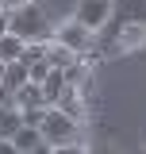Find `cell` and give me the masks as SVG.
I'll use <instances>...</instances> for the list:
<instances>
[{"instance_id": "cell-1", "label": "cell", "mask_w": 146, "mask_h": 154, "mask_svg": "<svg viewBox=\"0 0 146 154\" xmlns=\"http://www.w3.org/2000/svg\"><path fill=\"white\" fill-rule=\"evenodd\" d=\"M8 23H12V35L23 38V42H54V27L58 23H50L46 8L38 0H27L23 8H16L8 16Z\"/></svg>"}, {"instance_id": "cell-17", "label": "cell", "mask_w": 146, "mask_h": 154, "mask_svg": "<svg viewBox=\"0 0 146 154\" xmlns=\"http://www.w3.org/2000/svg\"><path fill=\"white\" fill-rule=\"evenodd\" d=\"M12 35V23H8V12H0V38Z\"/></svg>"}, {"instance_id": "cell-4", "label": "cell", "mask_w": 146, "mask_h": 154, "mask_svg": "<svg viewBox=\"0 0 146 154\" xmlns=\"http://www.w3.org/2000/svg\"><path fill=\"white\" fill-rule=\"evenodd\" d=\"M73 19H77V23H85L92 35H100V31L111 23V0H77Z\"/></svg>"}, {"instance_id": "cell-7", "label": "cell", "mask_w": 146, "mask_h": 154, "mask_svg": "<svg viewBox=\"0 0 146 154\" xmlns=\"http://www.w3.org/2000/svg\"><path fill=\"white\" fill-rule=\"evenodd\" d=\"M58 112H65L69 119H77V123H85V112H89V96L81 93V89H65L62 93V100L54 104Z\"/></svg>"}, {"instance_id": "cell-18", "label": "cell", "mask_w": 146, "mask_h": 154, "mask_svg": "<svg viewBox=\"0 0 146 154\" xmlns=\"http://www.w3.org/2000/svg\"><path fill=\"white\" fill-rule=\"evenodd\" d=\"M0 154H19V150L12 146V143H0Z\"/></svg>"}, {"instance_id": "cell-11", "label": "cell", "mask_w": 146, "mask_h": 154, "mask_svg": "<svg viewBox=\"0 0 146 154\" xmlns=\"http://www.w3.org/2000/svg\"><path fill=\"white\" fill-rule=\"evenodd\" d=\"M42 143H46V139H42V131H38V127H27V123H23V127L16 131V139H12V146H16L19 154H31V150H38Z\"/></svg>"}, {"instance_id": "cell-15", "label": "cell", "mask_w": 146, "mask_h": 154, "mask_svg": "<svg viewBox=\"0 0 146 154\" xmlns=\"http://www.w3.org/2000/svg\"><path fill=\"white\" fill-rule=\"evenodd\" d=\"M54 154H89L85 143H73V146H54Z\"/></svg>"}, {"instance_id": "cell-19", "label": "cell", "mask_w": 146, "mask_h": 154, "mask_svg": "<svg viewBox=\"0 0 146 154\" xmlns=\"http://www.w3.org/2000/svg\"><path fill=\"white\" fill-rule=\"evenodd\" d=\"M31 154H54V146H46V143H42V146H38V150H31Z\"/></svg>"}, {"instance_id": "cell-8", "label": "cell", "mask_w": 146, "mask_h": 154, "mask_svg": "<svg viewBox=\"0 0 146 154\" xmlns=\"http://www.w3.org/2000/svg\"><path fill=\"white\" fill-rule=\"evenodd\" d=\"M142 42H146V27H123L104 54H123V50H135V46H142Z\"/></svg>"}, {"instance_id": "cell-3", "label": "cell", "mask_w": 146, "mask_h": 154, "mask_svg": "<svg viewBox=\"0 0 146 154\" xmlns=\"http://www.w3.org/2000/svg\"><path fill=\"white\" fill-rule=\"evenodd\" d=\"M54 42H58V46H65L69 54L85 58V54L92 50V46H96V35H92L85 23H77V19L69 16V19H62V23L54 27Z\"/></svg>"}, {"instance_id": "cell-5", "label": "cell", "mask_w": 146, "mask_h": 154, "mask_svg": "<svg viewBox=\"0 0 146 154\" xmlns=\"http://www.w3.org/2000/svg\"><path fill=\"white\" fill-rule=\"evenodd\" d=\"M111 23L123 27H146V0H111Z\"/></svg>"}, {"instance_id": "cell-13", "label": "cell", "mask_w": 146, "mask_h": 154, "mask_svg": "<svg viewBox=\"0 0 146 154\" xmlns=\"http://www.w3.org/2000/svg\"><path fill=\"white\" fill-rule=\"evenodd\" d=\"M65 89H69V85H65V77H62V69H54V73H50L46 81H42V96H46V104L54 108L58 100H62V93H65Z\"/></svg>"}, {"instance_id": "cell-12", "label": "cell", "mask_w": 146, "mask_h": 154, "mask_svg": "<svg viewBox=\"0 0 146 154\" xmlns=\"http://www.w3.org/2000/svg\"><path fill=\"white\" fill-rule=\"evenodd\" d=\"M23 50H27L23 38H16V35H4V38H0V62H4V66L23 62Z\"/></svg>"}, {"instance_id": "cell-10", "label": "cell", "mask_w": 146, "mask_h": 154, "mask_svg": "<svg viewBox=\"0 0 146 154\" xmlns=\"http://www.w3.org/2000/svg\"><path fill=\"white\" fill-rule=\"evenodd\" d=\"M23 85H31V66H27V62H12V66H8V73H4V89L16 96Z\"/></svg>"}, {"instance_id": "cell-16", "label": "cell", "mask_w": 146, "mask_h": 154, "mask_svg": "<svg viewBox=\"0 0 146 154\" xmlns=\"http://www.w3.org/2000/svg\"><path fill=\"white\" fill-rule=\"evenodd\" d=\"M23 4H27V0H0V12H8V16H12L16 8H23Z\"/></svg>"}, {"instance_id": "cell-6", "label": "cell", "mask_w": 146, "mask_h": 154, "mask_svg": "<svg viewBox=\"0 0 146 154\" xmlns=\"http://www.w3.org/2000/svg\"><path fill=\"white\" fill-rule=\"evenodd\" d=\"M12 104H16L19 112H46V108H50V104H46V96H42V85H35V81H31V85H23V89L12 96Z\"/></svg>"}, {"instance_id": "cell-14", "label": "cell", "mask_w": 146, "mask_h": 154, "mask_svg": "<svg viewBox=\"0 0 146 154\" xmlns=\"http://www.w3.org/2000/svg\"><path fill=\"white\" fill-rule=\"evenodd\" d=\"M73 62H77V54H69L65 46H58V42H50V66H54V69H69Z\"/></svg>"}, {"instance_id": "cell-20", "label": "cell", "mask_w": 146, "mask_h": 154, "mask_svg": "<svg viewBox=\"0 0 146 154\" xmlns=\"http://www.w3.org/2000/svg\"><path fill=\"white\" fill-rule=\"evenodd\" d=\"M100 154H111V150H100Z\"/></svg>"}, {"instance_id": "cell-9", "label": "cell", "mask_w": 146, "mask_h": 154, "mask_svg": "<svg viewBox=\"0 0 146 154\" xmlns=\"http://www.w3.org/2000/svg\"><path fill=\"white\" fill-rule=\"evenodd\" d=\"M19 127H23V112H19L16 104H8V108H0V143H12Z\"/></svg>"}, {"instance_id": "cell-2", "label": "cell", "mask_w": 146, "mask_h": 154, "mask_svg": "<svg viewBox=\"0 0 146 154\" xmlns=\"http://www.w3.org/2000/svg\"><path fill=\"white\" fill-rule=\"evenodd\" d=\"M38 131L46 139V146H73V143H81V123L69 119L65 112H58V108H46Z\"/></svg>"}]
</instances>
